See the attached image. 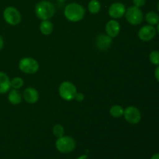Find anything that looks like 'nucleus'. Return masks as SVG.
I'll use <instances>...</instances> for the list:
<instances>
[{
  "label": "nucleus",
  "mask_w": 159,
  "mask_h": 159,
  "mask_svg": "<svg viewBox=\"0 0 159 159\" xmlns=\"http://www.w3.org/2000/svg\"><path fill=\"white\" fill-rule=\"evenodd\" d=\"M64 15L69 21L79 22L85 17V9L79 3L71 2L65 6Z\"/></svg>",
  "instance_id": "f257e3e1"
},
{
  "label": "nucleus",
  "mask_w": 159,
  "mask_h": 159,
  "mask_svg": "<svg viewBox=\"0 0 159 159\" xmlns=\"http://www.w3.org/2000/svg\"><path fill=\"white\" fill-rule=\"evenodd\" d=\"M35 13L40 20H49L55 14V7L48 0H41L35 6Z\"/></svg>",
  "instance_id": "f03ea898"
},
{
  "label": "nucleus",
  "mask_w": 159,
  "mask_h": 159,
  "mask_svg": "<svg viewBox=\"0 0 159 159\" xmlns=\"http://www.w3.org/2000/svg\"><path fill=\"white\" fill-rule=\"evenodd\" d=\"M57 150L62 154H68L73 152L76 147L74 138L70 136H62L58 138L55 142Z\"/></svg>",
  "instance_id": "7ed1b4c3"
},
{
  "label": "nucleus",
  "mask_w": 159,
  "mask_h": 159,
  "mask_svg": "<svg viewBox=\"0 0 159 159\" xmlns=\"http://www.w3.org/2000/svg\"><path fill=\"white\" fill-rule=\"evenodd\" d=\"M78 93L75 85L71 82L65 81L59 85L58 93L61 99L65 101H71L75 99Z\"/></svg>",
  "instance_id": "20e7f679"
},
{
  "label": "nucleus",
  "mask_w": 159,
  "mask_h": 159,
  "mask_svg": "<svg viewBox=\"0 0 159 159\" xmlns=\"http://www.w3.org/2000/svg\"><path fill=\"white\" fill-rule=\"evenodd\" d=\"M39 67L40 66L37 61L33 57H23L19 61V68L25 74H35L39 70Z\"/></svg>",
  "instance_id": "39448f33"
},
{
  "label": "nucleus",
  "mask_w": 159,
  "mask_h": 159,
  "mask_svg": "<svg viewBox=\"0 0 159 159\" xmlns=\"http://www.w3.org/2000/svg\"><path fill=\"white\" fill-rule=\"evenodd\" d=\"M124 16H125L127 21L133 26L139 25L144 19V15H143V12L141 9L134 6H130L128 9H126Z\"/></svg>",
  "instance_id": "423d86ee"
},
{
  "label": "nucleus",
  "mask_w": 159,
  "mask_h": 159,
  "mask_svg": "<svg viewBox=\"0 0 159 159\" xmlns=\"http://www.w3.org/2000/svg\"><path fill=\"white\" fill-rule=\"evenodd\" d=\"M3 18L9 25L16 26L21 22V14L16 8L8 6L3 11Z\"/></svg>",
  "instance_id": "0eeeda50"
},
{
  "label": "nucleus",
  "mask_w": 159,
  "mask_h": 159,
  "mask_svg": "<svg viewBox=\"0 0 159 159\" xmlns=\"http://www.w3.org/2000/svg\"><path fill=\"white\" fill-rule=\"evenodd\" d=\"M124 116L130 124H138L141 120V113L139 109L134 106H130L124 109Z\"/></svg>",
  "instance_id": "6e6552de"
},
{
  "label": "nucleus",
  "mask_w": 159,
  "mask_h": 159,
  "mask_svg": "<svg viewBox=\"0 0 159 159\" xmlns=\"http://www.w3.org/2000/svg\"><path fill=\"white\" fill-rule=\"evenodd\" d=\"M157 30L155 26L152 25H144L138 31V37L141 40L148 42L152 40L156 35Z\"/></svg>",
  "instance_id": "1a4fd4ad"
},
{
  "label": "nucleus",
  "mask_w": 159,
  "mask_h": 159,
  "mask_svg": "<svg viewBox=\"0 0 159 159\" xmlns=\"http://www.w3.org/2000/svg\"><path fill=\"white\" fill-rule=\"evenodd\" d=\"M126 7L122 2H113V4L110 5L109 7L108 13L111 18L113 20H117V19H120L125 15L126 12Z\"/></svg>",
  "instance_id": "9d476101"
},
{
  "label": "nucleus",
  "mask_w": 159,
  "mask_h": 159,
  "mask_svg": "<svg viewBox=\"0 0 159 159\" xmlns=\"http://www.w3.org/2000/svg\"><path fill=\"white\" fill-rule=\"evenodd\" d=\"M106 33L111 38L117 37L120 32V25L116 20H110L106 24Z\"/></svg>",
  "instance_id": "9b49d317"
},
{
  "label": "nucleus",
  "mask_w": 159,
  "mask_h": 159,
  "mask_svg": "<svg viewBox=\"0 0 159 159\" xmlns=\"http://www.w3.org/2000/svg\"><path fill=\"white\" fill-rule=\"evenodd\" d=\"M23 96L24 100L27 103L34 104L39 100L40 94L36 89L33 88V87H28V88L25 89V90L23 91Z\"/></svg>",
  "instance_id": "f8f14e48"
},
{
  "label": "nucleus",
  "mask_w": 159,
  "mask_h": 159,
  "mask_svg": "<svg viewBox=\"0 0 159 159\" xmlns=\"http://www.w3.org/2000/svg\"><path fill=\"white\" fill-rule=\"evenodd\" d=\"M113 38H111L110 37H109L107 34H100L96 38V47L99 48L101 51H105V50H107L110 46L111 45L112 40Z\"/></svg>",
  "instance_id": "ddd939ff"
},
{
  "label": "nucleus",
  "mask_w": 159,
  "mask_h": 159,
  "mask_svg": "<svg viewBox=\"0 0 159 159\" xmlns=\"http://www.w3.org/2000/svg\"><path fill=\"white\" fill-rule=\"evenodd\" d=\"M11 80L3 71H0V94H5L10 90Z\"/></svg>",
  "instance_id": "4468645a"
},
{
  "label": "nucleus",
  "mask_w": 159,
  "mask_h": 159,
  "mask_svg": "<svg viewBox=\"0 0 159 159\" xmlns=\"http://www.w3.org/2000/svg\"><path fill=\"white\" fill-rule=\"evenodd\" d=\"M22 99H23V96H22L21 93L18 91V89H13L9 91L8 100L12 105L16 106L20 104L22 102Z\"/></svg>",
  "instance_id": "2eb2a0df"
},
{
  "label": "nucleus",
  "mask_w": 159,
  "mask_h": 159,
  "mask_svg": "<svg viewBox=\"0 0 159 159\" xmlns=\"http://www.w3.org/2000/svg\"><path fill=\"white\" fill-rule=\"evenodd\" d=\"M54 30V25L50 20H42L40 24V31L43 35H50Z\"/></svg>",
  "instance_id": "dca6fc26"
},
{
  "label": "nucleus",
  "mask_w": 159,
  "mask_h": 159,
  "mask_svg": "<svg viewBox=\"0 0 159 159\" xmlns=\"http://www.w3.org/2000/svg\"><path fill=\"white\" fill-rule=\"evenodd\" d=\"M145 20L149 25L155 26L159 23V15L156 12L151 11L146 14Z\"/></svg>",
  "instance_id": "f3484780"
},
{
  "label": "nucleus",
  "mask_w": 159,
  "mask_h": 159,
  "mask_svg": "<svg viewBox=\"0 0 159 159\" xmlns=\"http://www.w3.org/2000/svg\"><path fill=\"white\" fill-rule=\"evenodd\" d=\"M124 109L120 105H113L110 107V113L113 117L120 118L124 115Z\"/></svg>",
  "instance_id": "a211bd4d"
},
{
  "label": "nucleus",
  "mask_w": 159,
  "mask_h": 159,
  "mask_svg": "<svg viewBox=\"0 0 159 159\" xmlns=\"http://www.w3.org/2000/svg\"><path fill=\"white\" fill-rule=\"evenodd\" d=\"M88 9L90 13L96 14L100 11L101 4L98 0H90L88 4Z\"/></svg>",
  "instance_id": "6ab92c4d"
},
{
  "label": "nucleus",
  "mask_w": 159,
  "mask_h": 159,
  "mask_svg": "<svg viewBox=\"0 0 159 159\" xmlns=\"http://www.w3.org/2000/svg\"><path fill=\"white\" fill-rule=\"evenodd\" d=\"M24 85V81L21 77H14L11 79V87L15 89H20Z\"/></svg>",
  "instance_id": "aec40b11"
},
{
  "label": "nucleus",
  "mask_w": 159,
  "mask_h": 159,
  "mask_svg": "<svg viewBox=\"0 0 159 159\" xmlns=\"http://www.w3.org/2000/svg\"><path fill=\"white\" fill-rule=\"evenodd\" d=\"M52 133L56 138H61V137L64 136V134H65V128L62 125L57 124L53 127Z\"/></svg>",
  "instance_id": "412c9836"
},
{
  "label": "nucleus",
  "mask_w": 159,
  "mask_h": 159,
  "mask_svg": "<svg viewBox=\"0 0 159 159\" xmlns=\"http://www.w3.org/2000/svg\"><path fill=\"white\" fill-rule=\"evenodd\" d=\"M149 60L154 65H159V51H153L149 54Z\"/></svg>",
  "instance_id": "4be33fe9"
},
{
  "label": "nucleus",
  "mask_w": 159,
  "mask_h": 159,
  "mask_svg": "<svg viewBox=\"0 0 159 159\" xmlns=\"http://www.w3.org/2000/svg\"><path fill=\"white\" fill-rule=\"evenodd\" d=\"M133 3L134 6H136V7L141 8L145 5L146 0H133Z\"/></svg>",
  "instance_id": "5701e85b"
},
{
  "label": "nucleus",
  "mask_w": 159,
  "mask_h": 159,
  "mask_svg": "<svg viewBox=\"0 0 159 159\" xmlns=\"http://www.w3.org/2000/svg\"><path fill=\"white\" fill-rule=\"evenodd\" d=\"M85 99V96H84L83 93H76V96L75 97V99L78 101V102H82Z\"/></svg>",
  "instance_id": "b1692460"
},
{
  "label": "nucleus",
  "mask_w": 159,
  "mask_h": 159,
  "mask_svg": "<svg viewBox=\"0 0 159 159\" xmlns=\"http://www.w3.org/2000/svg\"><path fill=\"white\" fill-rule=\"evenodd\" d=\"M155 77L156 79V80L159 82V65L156 67L155 70Z\"/></svg>",
  "instance_id": "393cba45"
},
{
  "label": "nucleus",
  "mask_w": 159,
  "mask_h": 159,
  "mask_svg": "<svg viewBox=\"0 0 159 159\" xmlns=\"http://www.w3.org/2000/svg\"><path fill=\"white\" fill-rule=\"evenodd\" d=\"M3 46H4V40H3L2 37L0 36V51L3 48Z\"/></svg>",
  "instance_id": "a878e982"
},
{
  "label": "nucleus",
  "mask_w": 159,
  "mask_h": 159,
  "mask_svg": "<svg viewBox=\"0 0 159 159\" xmlns=\"http://www.w3.org/2000/svg\"><path fill=\"white\" fill-rule=\"evenodd\" d=\"M151 159H159V153H156L152 155Z\"/></svg>",
  "instance_id": "bb28decb"
},
{
  "label": "nucleus",
  "mask_w": 159,
  "mask_h": 159,
  "mask_svg": "<svg viewBox=\"0 0 159 159\" xmlns=\"http://www.w3.org/2000/svg\"><path fill=\"white\" fill-rule=\"evenodd\" d=\"M78 159H87V155H82V156L79 157Z\"/></svg>",
  "instance_id": "cd10ccee"
},
{
  "label": "nucleus",
  "mask_w": 159,
  "mask_h": 159,
  "mask_svg": "<svg viewBox=\"0 0 159 159\" xmlns=\"http://www.w3.org/2000/svg\"><path fill=\"white\" fill-rule=\"evenodd\" d=\"M156 30L158 31V33L159 34V23H158V24H157V29H156Z\"/></svg>",
  "instance_id": "c85d7f7f"
},
{
  "label": "nucleus",
  "mask_w": 159,
  "mask_h": 159,
  "mask_svg": "<svg viewBox=\"0 0 159 159\" xmlns=\"http://www.w3.org/2000/svg\"><path fill=\"white\" fill-rule=\"evenodd\" d=\"M157 8H158V12H159V2H158V6H157Z\"/></svg>",
  "instance_id": "c756f323"
}]
</instances>
